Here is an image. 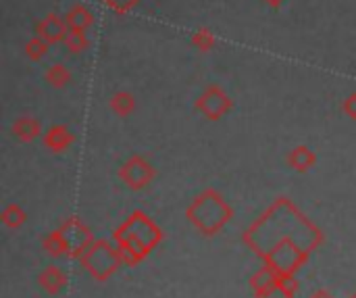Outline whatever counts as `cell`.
I'll use <instances>...</instances> for the list:
<instances>
[{
	"mask_svg": "<svg viewBox=\"0 0 356 298\" xmlns=\"http://www.w3.org/2000/svg\"><path fill=\"white\" fill-rule=\"evenodd\" d=\"M229 207L215 190H207L202 196H198L188 211L190 219L207 232H213L215 228L219 230L229 219Z\"/></svg>",
	"mask_w": 356,
	"mask_h": 298,
	"instance_id": "1",
	"label": "cell"
},
{
	"mask_svg": "<svg viewBox=\"0 0 356 298\" xmlns=\"http://www.w3.org/2000/svg\"><path fill=\"white\" fill-rule=\"evenodd\" d=\"M121 178H123V182L129 186V188H142V186H146L150 180H152V167L144 161V159H140V157H134V159H129L123 167H121Z\"/></svg>",
	"mask_w": 356,
	"mask_h": 298,
	"instance_id": "3",
	"label": "cell"
},
{
	"mask_svg": "<svg viewBox=\"0 0 356 298\" xmlns=\"http://www.w3.org/2000/svg\"><path fill=\"white\" fill-rule=\"evenodd\" d=\"M342 109H344V113H346L350 119H356V92L348 94V96L344 98V104H342Z\"/></svg>",
	"mask_w": 356,
	"mask_h": 298,
	"instance_id": "15",
	"label": "cell"
},
{
	"mask_svg": "<svg viewBox=\"0 0 356 298\" xmlns=\"http://www.w3.org/2000/svg\"><path fill=\"white\" fill-rule=\"evenodd\" d=\"M115 13H119V15H125V13H129L140 0H104Z\"/></svg>",
	"mask_w": 356,
	"mask_h": 298,
	"instance_id": "14",
	"label": "cell"
},
{
	"mask_svg": "<svg viewBox=\"0 0 356 298\" xmlns=\"http://www.w3.org/2000/svg\"><path fill=\"white\" fill-rule=\"evenodd\" d=\"M313 163H315V155H313L309 148H305V146L296 148V150L290 155V165H292L294 169H298V171H307Z\"/></svg>",
	"mask_w": 356,
	"mask_h": 298,
	"instance_id": "13",
	"label": "cell"
},
{
	"mask_svg": "<svg viewBox=\"0 0 356 298\" xmlns=\"http://www.w3.org/2000/svg\"><path fill=\"white\" fill-rule=\"evenodd\" d=\"M46 146L52 148V150H63L65 146H69L73 142V134L65 127V125H54L48 130L46 134Z\"/></svg>",
	"mask_w": 356,
	"mask_h": 298,
	"instance_id": "6",
	"label": "cell"
},
{
	"mask_svg": "<svg viewBox=\"0 0 356 298\" xmlns=\"http://www.w3.org/2000/svg\"><path fill=\"white\" fill-rule=\"evenodd\" d=\"M190 44H192L196 50H200V52H209V50H213V48L217 46V38H215V33H213L209 27H200V29H196V31L192 33Z\"/></svg>",
	"mask_w": 356,
	"mask_h": 298,
	"instance_id": "9",
	"label": "cell"
},
{
	"mask_svg": "<svg viewBox=\"0 0 356 298\" xmlns=\"http://www.w3.org/2000/svg\"><path fill=\"white\" fill-rule=\"evenodd\" d=\"M13 132L21 140H31V138H35L40 134V123L35 119H31V117H21L19 121H15Z\"/></svg>",
	"mask_w": 356,
	"mask_h": 298,
	"instance_id": "10",
	"label": "cell"
},
{
	"mask_svg": "<svg viewBox=\"0 0 356 298\" xmlns=\"http://www.w3.org/2000/svg\"><path fill=\"white\" fill-rule=\"evenodd\" d=\"M263 4H267L269 8H280V6H284L288 0H261Z\"/></svg>",
	"mask_w": 356,
	"mask_h": 298,
	"instance_id": "16",
	"label": "cell"
},
{
	"mask_svg": "<svg viewBox=\"0 0 356 298\" xmlns=\"http://www.w3.org/2000/svg\"><path fill=\"white\" fill-rule=\"evenodd\" d=\"M44 79L52 86V88H65L67 84H71V71L63 65V63H54L46 69Z\"/></svg>",
	"mask_w": 356,
	"mask_h": 298,
	"instance_id": "7",
	"label": "cell"
},
{
	"mask_svg": "<svg viewBox=\"0 0 356 298\" xmlns=\"http://www.w3.org/2000/svg\"><path fill=\"white\" fill-rule=\"evenodd\" d=\"M67 33H69V27H67L65 19L58 17V15H54V13L46 15V17H44L42 21H38V25H35V36L44 38L50 46H52V44H58V42H65Z\"/></svg>",
	"mask_w": 356,
	"mask_h": 298,
	"instance_id": "4",
	"label": "cell"
},
{
	"mask_svg": "<svg viewBox=\"0 0 356 298\" xmlns=\"http://www.w3.org/2000/svg\"><path fill=\"white\" fill-rule=\"evenodd\" d=\"M63 44L67 46V50H69V52H73V54H79V52H83V50L90 46L88 31H69Z\"/></svg>",
	"mask_w": 356,
	"mask_h": 298,
	"instance_id": "12",
	"label": "cell"
},
{
	"mask_svg": "<svg viewBox=\"0 0 356 298\" xmlns=\"http://www.w3.org/2000/svg\"><path fill=\"white\" fill-rule=\"evenodd\" d=\"M232 98L227 96V92L217 86V84H211L204 88V92L196 98V111H200L207 119H219L223 117L225 113L232 111Z\"/></svg>",
	"mask_w": 356,
	"mask_h": 298,
	"instance_id": "2",
	"label": "cell"
},
{
	"mask_svg": "<svg viewBox=\"0 0 356 298\" xmlns=\"http://www.w3.org/2000/svg\"><path fill=\"white\" fill-rule=\"evenodd\" d=\"M63 19L69 31H88L94 25V13L83 4H73Z\"/></svg>",
	"mask_w": 356,
	"mask_h": 298,
	"instance_id": "5",
	"label": "cell"
},
{
	"mask_svg": "<svg viewBox=\"0 0 356 298\" xmlns=\"http://www.w3.org/2000/svg\"><path fill=\"white\" fill-rule=\"evenodd\" d=\"M48 50H50V44L44 40V38H40V36H33V38H29L27 40V44H25V54H27V58L29 61H42L46 54H48Z\"/></svg>",
	"mask_w": 356,
	"mask_h": 298,
	"instance_id": "11",
	"label": "cell"
},
{
	"mask_svg": "<svg viewBox=\"0 0 356 298\" xmlns=\"http://www.w3.org/2000/svg\"><path fill=\"white\" fill-rule=\"evenodd\" d=\"M111 109H113V113H117V115H121V117H127V115L136 109V98H134V94H131V92H125V90L115 92V94L111 96Z\"/></svg>",
	"mask_w": 356,
	"mask_h": 298,
	"instance_id": "8",
	"label": "cell"
}]
</instances>
